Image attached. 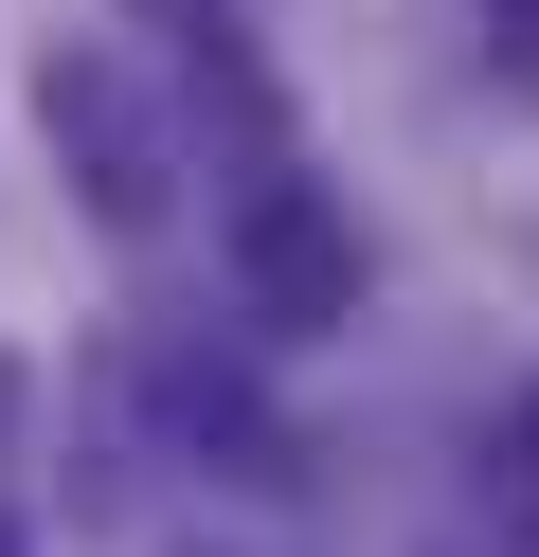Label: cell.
Returning a JSON list of instances; mask_svg holds the SVG:
<instances>
[{
	"mask_svg": "<svg viewBox=\"0 0 539 557\" xmlns=\"http://www.w3.org/2000/svg\"><path fill=\"white\" fill-rule=\"evenodd\" d=\"M486 504H503V540H539V396L486 432Z\"/></svg>",
	"mask_w": 539,
	"mask_h": 557,
	"instance_id": "cell-3",
	"label": "cell"
},
{
	"mask_svg": "<svg viewBox=\"0 0 539 557\" xmlns=\"http://www.w3.org/2000/svg\"><path fill=\"white\" fill-rule=\"evenodd\" d=\"M503 18H522V37H539V0H503Z\"/></svg>",
	"mask_w": 539,
	"mask_h": 557,
	"instance_id": "cell-5",
	"label": "cell"
},
{
	"mask_svg": "<svg viewBox=\"0 0 539 557\" xmlns=\"http://www.w3.org/2000/svg\"><path fill=\"white\" fill-rule=\"evenodd\" d=\"M36 145L72 162L90 234H162L180 216V126H162V90L126 73V37H36Z\"/></svg>",
	"mask_w": 539,
	"mask_h": 557,
	"instance_id": "cell-1",
	"label": "cell"
},
{
	"mask_svg": "<svg viewBox=\"0 0 539 557\" xmlns=\"http://www.w3.org/2000/svg\"><path fill=\"white\" fill-rule=\"evenodd\" d=\"M0 557H36V540H19V521H0Z\"/></svg>",
	"mask_w": 539,
	"mask_h": 557,
	"instance_id": "cell-6",
	"label": "cell"
},
{
	"mask_svg": "<svg viewBox=\"0 0 539 557\" xmlns=\"http://www.w3.org/2000/svg\"><path fill=\"white\" fill-rule=\"evenodd\" d=\"M216 270H234V306L270 342H323V324H359V216L306 181L287 145H252L234 162V198H216Z\"/></svg>",
	"mask_w": 539,
	"mask_h": 557,
	"instance_id": "cell-2",
	"label": "cell"
},
{
	"mask_svg": "<svg viewBox=\"0 0 539 557\" xmlns=\"http://www.w3.org/2000/svg\"><path fill=\"white\" fill-rule=\"evenodd\" d=\"M0 432H19V360H0Z\"/></svg>",
	"mask_w": 539,
	"mask_h": 557,
	"instance_id": "cell-4",
	"label": "cell"
}]
</instances>
